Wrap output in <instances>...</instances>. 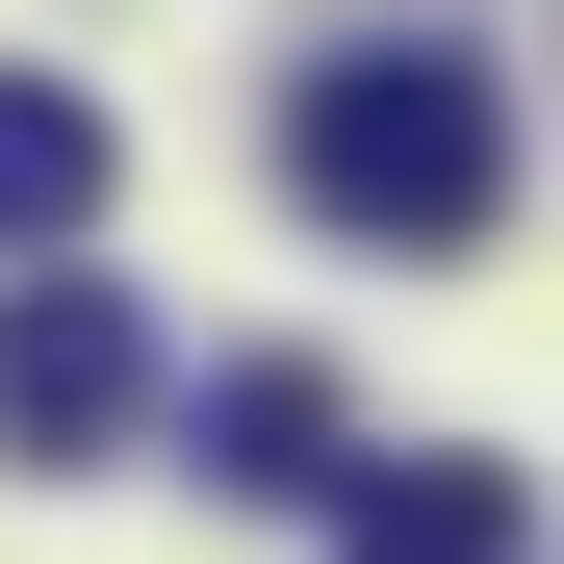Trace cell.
Returning <instances> with one entry per match:
<instances>
[{
  "mask_svg": "<svg viewBox=\"0 0 564 564\" xmlns=\"http://www.w3.org/2000/svg\"><path fill=\"white\" fill-rule=\"evenodd\" d=\"M129 411H154V308L52 231L0 282V462H129Z\"/></svg>",
  "mask_w": 564,
  "mask_h": 564,
  "instance_id": "obj_2",
  "label": "cell"
},
{
  "mask_svg": "<svg viewBox=\"0 0 564 564\" xmlns=\"http://www.w3.org/2000/svg\"><path fill=\"white\" fill-rule=\"evenodd\" d=\"M513 462H334V564H513Z\"/></svg>",
  "mask_w": 564,
  "mask_h": 564,
  "instance_id": "obj_3",
  "label": "cell"
},
{
  "mask_svg": "<svg viewBox=\"0 0 564 564\" xmlns=\"http://www.w3.org/2000/svg\"><path fill=\"white\" fill-rule=\"evenodd\" d=\"M282 180H308V206L359 231V257H462L513 206V104H488V52H334L308 104H282Z\"/></svg>",
  "mask_w": 564,
  "mask_h": 564,
  "instance_id": "obj_1",
  "label": "cell"
},
{
  "mask_svg": "<svg viewBox=\"0 0 564 564\" xmlns=\"http://www.w3.org/2000/svg\"><path fill=\"white\" fill-rule=\"evenodd\" d=\"M334 462H359V411H334V359H206V488H334Z\"/></svg>",
  "mask_w": 564,
  "mask_h": 564,
  "instance_id": "obj_4",
  "label": "cell"
},
{
  "mask_svg": "<svg viewBox=\"0 0 564 564\" xmlns=\"http://www.w3.org/2000/svg\"><path fill=\"white\" fill-rule=\"evenodd\" d=\"M52 231H104V104L77 77H0V257H52Z\"/></svg>",
  "mask_w": 564,
  "mask_h": 564,
  "instance_id": "obj_5",
  "label": "cell"
}]
</instances>
